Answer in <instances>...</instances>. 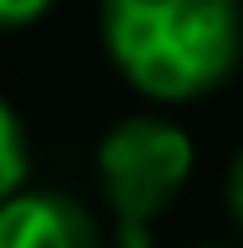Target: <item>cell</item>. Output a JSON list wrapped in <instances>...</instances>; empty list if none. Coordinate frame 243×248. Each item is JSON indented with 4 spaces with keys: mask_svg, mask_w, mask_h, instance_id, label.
<instances>
[{
    "mask_svg": "<svg viewBox=\"0 0 243 248\" xmlns=\"http://www.w3.org/2000/svg\"><path fill=\"white\" fill-rule=\"evenodd\" d=\"M193 162V137L162 117H127L102 137L96 183L117 223V248H152V228L182 198Z\"/></svg>",
    "mask_w": 243,
    "mask_h": 248,
    "instance_id": "obj_2",
    "label": "cell"
},
{
    "mask_svg": "<svg viewBox=\"0 0 243 248\" xmlns=\"http://www.w3.org/2000/svg\"><path fill=\"white\" fill-rule=\"evenodd\" d=\"M0 248H102V238L76 198L20 187L10 202H0Z\"/></svg>",
    "mask_w": 243,
    "mask_h": 248,
    "instance_id": "obj_3",
    "label": "cell"
},
{
    "mask_svg": "<svg viewBox=\"0 0 243 248\" xmlns=\"http://www.w3.org/2000/svg\"><path fill=\"white\" fill-rule=\"evenodd\" d=\"M102 46L142 96L197 101L243 56V0H102Z\"/></svg>",
    "mask_w": 243,
    "mask_h": 248,
    "instance_id": "obj_1",
    "label": "cell"
},
{
    "mask_svg": "<svg viewBox=\"0 0 243 248\" xmlns=\"http://www.w3.org/2000/svg\"><path fill=\"white\" fill-rule=\"evenodd\" d=\"M26 172H30V142H26V127H20L15 107L0 96V202H10L26 187Z\"/></svg>",
    "mask_w": 243,
    "mask_h": 248,
    "instance_id": "obj_4",
    "label": "cell"
},
{
    "mask_svg": "<svg viewBox=\"0 0 243 248\" xmlns=\"http://www.w3.org/2000/svg\"><path fill=\"white\" fill-rule=\"evenodd\" d=\"M193 248H233V243H193Z\"/></svg>",
    "mask_w": 243,
    "mask_h": 248,
    "instance_id": "obj_7",
    "label": "cell"
},
{
    "mask_svg": "<svg viewBox=\"0 0 243 248\" xmlns=\"http://www.w3.org/2000/svg\"><path fill=\"white\" fill-rule=\"evenodd\" d=\"M223 198H228V213H233V223H238V233H243V152L233 157V167H228Z\"/></svg>",
    "mask_w": 243,
    "mask_h": 248,
    "instance_id": "obj_6",
    "label": "cell"
},
{
    "mask_svg": "<svg viewBox=\"0 0 243 248\" xmlns=\"http://www.w3.org/2000/svg\"><path fill=\"white\" fill-rule=\"evenodd\" d=\"M56 0H0V31H20L30 20H41Z\"/></svg>",
    "mask_w": 243,
    "mask_h": 248,
    "instance_id": "obj_5",
    "label": "cell"
}]
</instances>
